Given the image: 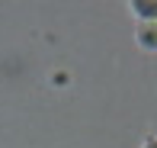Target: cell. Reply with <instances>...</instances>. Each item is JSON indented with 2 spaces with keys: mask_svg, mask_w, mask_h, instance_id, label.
I'll use <instances>...</instances> for the list:
<instances>
[{
  "mask_svg": "<svg viewBox=\"0 0 157 148\" xmlns=\"http://www.w3.org/2000/svg\"><path fill=\"white\" fill-rule=\"evenodd\" d=\"M138 45L141 48H151V52L157 48V19H154V23H141L138 26Z\"/></svg>",
  "mask_w": 157,
  "mask_h": 148,
  "instance_id": "1",
  "label": "cell"
},
{
  "mask_svg": "<svg viewBox=\"0 0 157 148\" xmlns=\"http://www.w3.org/2000/svg\"><path fill=\"white\" fill-rule=\"evenodd\" d=\"M132 10L141 16V23H154V19H157V3H141V0H135Z\"/></svg>",
  "mask_w": 157,
  "mask_h": 148,
  "instance_id": "2",
  "label": "cell"
},
{
  "mask_svg": "<svg viewBox=\"0 0 157 148\" xmlns=\"http://www.w3.org/2000/svg\"><path fill=\"white\" fill-rule=\"evenodd\" d=\"M144 148H157V138H151V142H147V145H144Z\"/></svg>",
  "mask_w": 157,
  "mask_h": 148,
  "instance_id": "3",
  "label": "cell"
}]
</instances>
